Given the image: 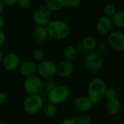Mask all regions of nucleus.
<instances>
[{"instance_id":"nucleus-15","label":"nucleus","mask_w":124,"mask_h":124,"mask_svg":"<svg viewBox=\"0 0 124 124\" xmlns=\"http://www.w3.org/2000/svg\"><path fill=\"white\" fill-rule=\"evenodd\" d=\"M105 108H106V110L108 113L110 114V116H114L118 115L121 113V108H122V104L120 100H118V98H116L113 100H108Z\"/></svg>"},{"instance_id":"nucleus-3","label":"nucleus","mask_w":124,"mask_h":124,"mask_svg":"<svg viewBox=\"0 0 124 124\" xmlns=\"http://www.w3.org/2000/svg\"><path fill=\"white\" fill-rule=\"evenodd\" d=\"M70 96V89L65 85H56L47 92V100L56 105L64 103Z\"/></svg>"},{"instance_id":"nucleus-6","label":"nucleus","mask_w":124,"mask_h":124,"mask_svg":"<svg viewBox=\"0 0 124 124\" xmlns=\"http://www.w3.org/2000/svg\"><path fill=\"white\" fill-rule=\"evenodd\" d=\"M84 65L85 68L91 73H97L101 70L103 65V60L98 52H89L84 58Z\"/></svg>"},{"instance_id":"nucleus-35","label":"nucleus","mask_w":124,"mask_h":124,"mask_svg":"<svg viewBox=\"0 0 124 124\" xmlns=\"http://www.w3.org/2000/svg\"><path fill=\"white\" fill-rule=\"evenodd\" d=\"M4 4L2 3V1L0 0V14H2L3 11H4Z\"/></svg>"},{"instance_id":"nucleus-7","label":"nucleus","mask_w":124,"mask_h":124,"mask_svg":"<svg viewBox=\"0 0 124 124\" xmlns=\"http://www.w3.org/2000/svg\"><path fill=\"white\" fill-rule=\"evenodd\" d=\"M36 74L42 79H49L56 76V64L52 60H44L37 63Z\"/></svg>"},{"instance_id":"nucleus-22","label":"nucleus","mask_w":124,"mask_h":124,"mask_svg":"<svg viewBox=\"0 0 124 124\" xmlns=\"http://www.w3.org/2000/svg\"><path fill=\"white\" fill-rule=\"evenodd\" d=\"M44 57H45L44 52L41 48H36L32 52V57L36 63H39L42 60H44Z\"/></svg>"},{"instance_id":"nucleus-27","label":"nucleus","mask_w":124,"mask_h":124,"mask_svg":"<svg viewBox=\"0 0 124 124\" xmlns=\"http://www.w3.org/2000/svg\"><path fill=\"white\" fill-rule=\"evenodd\" d=\"M18 7L23 10H26L28 9L32 4V1L31 0H17V4H16Z\"/></svg>"},{"instance_id":"nucleus-25","label":"nucleus","mask_w":124,"mask_h":124,"mask_svg":"<svg viewBox=\"0 0 124 124\" xmlns=\"http://www.w3.org/2000/svg\"><path fill=\"white\" fill-rule=\"evenodd\" d=\"M56 85H57V82H56L55 80L53 79V78H49V79H46V81L44 82L43 90H45L46 92H48L52 88H54Z\"/></svg>"},{"instance_id":"nucleus-28","label":"nucleus","mask_w":124,"mask_h":124,"mask_svg":"<svg viewBox=\"0 0 124 124\" xmlns=\"http://www.w3.org/2000/svg\"><path fill=\"white\" fill-rule=\"evenodd\" d=\"M83 0H65V7L67 8H76L81 6Z\"/></svg>"},{"instance_id":"nucleus-4","label":"nucleus","mask_w":124,"mask_h":124,"mask_svg":"<svg viewBox=\"0 0 124 124\" xmlns=\"http://www.w3.org/2000/svg\"><path fill=\"white\" fill-rule=\"evenodd\" d=\"M44 103L40 94H28L24 100L23 108L29 115H36L43 108Z\"/></svg>"},{"instance_id":"nucleus-21","label":"nucleus","mask_w":124,"mask_h":124,"mask_svg":"<svg viewBox=\"0 0 124 124\" xmlns=\"http://www.w3.org/2000/svg\"><path fill=\"white\" fill-rule=\"evenodd\" d=\"M78 49L76 46H68L64 49L63 51V56L65 60L72 62L74 60H76V58L78 56Z\"/></svg>"},{"instance_id":"nucleus-13","label":"nucleus","mask_w":124,"mask_h":124,"mask_svg":"<svg viewBox=\"0 0 124 124\" xmlns=\"http://www.w3.org/2000/svg\"><path fill=\"white\" fill-rule=\"evenodd\" d=\"M113 25L112 23L111 17L106 15L100 16L97 23H96V29L97 31L102 35L108 34L113 29Z\"/></svg>"},{"instance_id":"nucleus-36","label":"nucleus","mask_w":124,"mask_h":124,"mask_svg":"<svg viewBox=\"0 0 124 124\" xmlns=\"http://www.w3.org/2000/svg\"><path fill=\"white\" fill-rule=\"evenodd\" d=\"M4 54H3V52L1 50V49H0V63H1V61H2V60H3V57H4Z\"/></svg>"},{"instance_id":"nucleus-26","label":"nucleus","mask_w":124,"mask_h":124,"mask_svg":"<svg viewBox=\"0 0 124 124\" xmlns=\"http://www.w3.org/2000/svg\"><path fill=\"white\" fill-rule=\"evenodd\" d=\"M117 92L113 88H107L105 94V99L107 100H110L117 98Z\"/></svg>"},{"instance_id":"nucleus-20","label":"nucleus","mask_w":124,"mask_h":124,"mask_svg":"<svg viewBox=\"0 0 124 124\" xmlns=\"http://www.w3.org/2000/svg\"><path fill=\"white\" fill-rule=\"evenodd\" d=\"M113 26H116L118 29H123L124 28V12L123 10L117 11L111 17Z\"/></svg>"},{"instance_id":"nucleus-16","label":"nucleus","mask_w":124,"mask_h":124,"mask_svg":"<svg viewBox=\"0 0 124 124\" xmlns=\"http://www.w3.org/2000/svg\"><path fill=\"white\" fill-rule=\"evenodd\" d=\"M33 36L35 39L39 42H44L49 37L46 26L36 25L33 30Z\"/></svg>"},{"instance_id":"nucleus-18","label":"nucleus","mask_w":124,"mask_h":124,"mask_svg":"<svg viewBox=\"0 0 124 124\" xmlns=\"http://www.w3.org/2000/svg\"><path fill=\"white\" fill-rule=\"evenodd\" d=\"M65 0H45V6L52 12H58L65 7Z\"/></svg>"},{"instance_id":"nucleus-33","label":"nucleus","mask_w":124,"mask_h":124,"mask_svg":"<svg viewBox=\"0 0 124 124\" xmlns=\"http://www.w3.org/2000/svg\"><path fill=\"white\" fill-rule=\"evenodd\" d=\"M7 94L3 92H0V105H3L7 101Z\"/></svg>"},{"instance_id":"nucleus-24","label":"nucleus","mask_w":124,"mask_h":124,"mask_svg":"<svg viewBox=\"0 0 124 124\" xmlns=\"http://www.w3.org/2000/svg\"><path fill=\"white\" fill-rule=\"evenodd\" d=\"M76 124H92V119L91 116L88 114H81L79 116H78L76 119Z\"/></svg>"},{"instance_id":"nucleus-32","label":"nucleus","mask_w":124,"mask_h":124,"mask_svg":"<svg viewBox=\"0 0 124 124\" xmlns=\"http://www.w3.org/2000/svg\"><path fill=\"white\" fill-rule=\"evenodd\" d=\"M76 124V123L75 119L68 118H65V119H63L62 121H61L60 122V124Z\"/></svg>"},{"instance_id":"nucleus-29","label":"nucleus","mask_w":124,"mask_h":124,"mask_svg":"<svg viewBox=\"0 0 124 124\" xmlns=\"http://www.w3.org/2000/svg\"><path fill=\"white\" fill-rule=\"evenodd\" d=\"M2 3L4 4V6H8V7H12L17 4V0H1Z\"/></svg>"},{"instance_id":"nucleus-5","label":"nucleus","mask_w":124,"mask_h":124,"mask_svg":"<svg viewBox=\"0 0 124 124\" xmlns=\"http://www.w3.org/2000/svg\"><path fill=\"white\" fill-rule=\"evenodd\" d=\"M43 79L37 74L25 77L23 83V89L28 94H40L43 90Z\"/></svg>"},{"instance_id":"nucleus-31","label":"nucleus","mask_w":124,"mask_h":124,"mask_svg":"<svg viewBox=\"0 0 124 124\" xmlns=\"http://www.w3.org/2000/svg\"><path fill=\"white\" fill-rule=\"evenodd\" d=\"M97 50H98V53L99 54H103L107 50V45L105 44H101L100 45H97Z\"/></svg>"},{"instance_id":"nucleus-30","label":"nucleus","mask_w":124,"mask_h":124,"mask_svg":"<svg viewBox=\"0 0 124 124\" xmlns=\"http://www.w3.org/2000/svg\"><path fill=\"white\" fill-rule=\"evenodd\" d=\"M5 41H6V35H5V33L3 31L2 29H0V49L4 45Z\"/></svg>"},{"instance_id":"nucleus-11","label":"nucleus","mask_w":124,"mask_h":124,"mask_svg":"<svg viewBox=\"0 0 124 124\" xmlns=\"http://www.w3.org/2000/svg\"><path fill=\"white\" fill-rule=\"evenodd\" d=\"M74 67L72 62L65 60L56 64V76L61 78H65L71 76Z\"/></svg>"},{"instance_id":"nucleus-12","label":"nucleus","mask_w":124,"mask_h":124,"mask_svg":"<svg viewBox=\"0 0 124 124\" xmlns=\"http://www.w3.org/2000/svg\"><path fill=\"white\" fill-rule=\"evenodd\" d=\"M93 102L86 96H79L73 102V106L76 110L80 113H86L90 110L93 106Z\"/></svg>"},{"instance_id":"nucleus-19","label":"nucleus","mask_w":124,"mask_h":124,"mask_svg":"<svg viewBox=\"0 0 124 124\" xmlns=\"http://www.w3.org/2000/svg\"><path fill=\"white\" fill-rule=\"evenodd\" d=\"M42 110L45 117L48 118H52L56 116V115L57 114L58 108H57V105L49 102L46 105H44Z\"/></svg>"},{"instance_id":"nucleus-37","label":"nucleus","mask_w":124,"mask_h":124,"mask_svg":"<svg viewBox=\"0 0 124 124\" xmlns=\"http://www.w3.org/2000/svg\"><path fill=\"white\" fill-rule=\"evenodd\" d=\"M0 124H4V123H3L2 121H0Z\"/></svg>"},{"instance_id":"nucleus-34","label":"nucleus","mask_w":124,"mask_h":124,"mask_svg":"<svg viewBox=\"0 0 124 124\" xmlns=\"http://www.w3.org/2000/svg\"><path fill=\"white\" fill-rule=\"evenodd\" d=\"M5 25V19L4 16L0 14V29H2Z\"/></svg>"},{"instance_id":"nucleus-17","label":"nucleus","mask_w":124,"mask_h":124,"mask_svg":"<svg viewBox=\"0 0 124 124\" xmlns=\"http://www.w3.org/2000/svg\"><path fill=\"white\" fill-rule=\"evenodd\" d=\"M81 45H82V47L86 51L93 52L94 49H97L98 44L95 37L92 36H86L82 40Z\"/></svg>"},{"instance_id":"nucleus-23","label":"nucleus","mask_w":124,"mask_h":124,"mask_svg":"<svg viewBox=\"0 0 124 124\" xmlns=\"http://www.w3.org/2000/svg\"><path fill=\"white\" fill-rule=\"evenodd\" d=\"M116 6L113 3H107L105 4L103 7V13L104 15L111 17L116 12H117Z\"/></svg>"},{"instance_id":"nucleus-9","label":"nucleus","mask_w":124,"mask_h":124,"mask_svg":"<svg viewBox=\"0 0 124 124\" xmlns=\"http://www.w3.org/2000/svg\"><path fill=\"white\" fill-rule=\"evenodd\" d=\"M33 18L36 25L46 26L52 20V12L45 5L39 6L34 10Z\"/></svg>"},{"instance_id":"nucleus-10","label":"nucleus","mask_w":124,"mask_h":124,"mask_svg":"<svg viewBox=\"0 0 124 124\" xmlns=\"http://www.w3.org/2000/svg\"><path fill=\"white\" fill-rule=\"evenodd\" d=\"M3 68L7 71H14L18 69L20 64V56L13 52H8L4 55L3 60L1 61Z\"/></svg>"},{"instance_id":"nucleus-14","label":"nucleus","mask_w":124,"mask_h":124,"mask_svg":"<svg viewBox=\"0 0 124 124\" xmlns=\"http://www.w3.org/2000/svg\"><path fill=\"white\" fill-rule=\"evenodd\" d=\"M36 66L37 64L34 61L25 60L23 62H20L18 69L20 73L25 78L36 74Z\"/></svg>"},{"instance_id":"nucleus-8","label":"nucleus","mask_w":124,"mask_h":124,"mask_svg":"<svg viewBox=\"0 0 124 124\" xmlns=\"http://www.w3.org/2000/svg\"><path fill=\"white\" fill-rule=\"evenodd\" d=\"M108 45L116 52L124 49V33L121 30H112L108 35Z\"/></svg>"},{"instance_id":"nucleus-1","label":"nucleus","mask_w":124,"mask_h":124,"mask_svg":"<svg viewBox=\"0 0 124 124\" xmlns=\"http://www.w3.org/2000/svg\"><path fill=\"white\" fill-rule=\"evenodd\" d=\"M105 81L99 77L92 79L87 88V97L93 104H98L105 100V94L107 89Z\"/></svg>"},{"instance_id":"nucleus-2","label":"nucleus","mask_w":124,"mask_h":124,"mask_svg":"<svg viewBox=\"0 0 124 124\" xmlns=\"http://www.w3.org/2000/svg\"><path fill=\"white\" fill-rule=\"evenodd\" d=\"M49 37L54 40L61 41L66 39L70 34V26L63 20L54 19L46 25Z\"/></svg>"}]
</instances>
